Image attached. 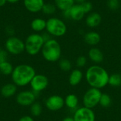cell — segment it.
<instances>
[{
    "label": "cell",
    "mask_w": 121,
    "mask_h": 121,
    "mask_svg": "<svg viewBox=\"0 0 121 121\" xmlns=\"http://www.w3.org/2000/svg\"><path fill=\"white\" fill-rule=\"evenodd\" d=\"M109 74L101 66L93 65L88 68L86 72V79L92 87L101 89L108 84Z\"/></svg>",
    "instance_id": "6da1fadb"
},
{
    "label": "cell",
    "mask_w": 121,
    "mask_h": 121,
    "mask_svg": "<svg viewBox=\"0 0 121 121\" xmlns=\"http://www.w3.org/2000/svg\"><path fill=\"white\" fill-rule=\"evenodd\" d=\"M35 74V70L32 66L26 64H21L13 68L11 76L14 84L17 86H25L30 84Z\"/></svg>",
    "instance_id": "7a4b0ae2"
},
{
    "label": "cell",
    "mask_w": 121,
    "mask_h": 121,
    "mask_svg": "<svg viewBox=\"0 0 121 121\" xmlns=\"http://www.w3.org/2000/svg\"><path fill=\"white\" fill-rule=\"evenodd\" d=\"M43 58L50 62H55L60 60L62 49L60 43L55 39H50L45 42L41 50Z\"/></svg>",
    "instance_id": "3957f363"
},
{
    "label": "cell",
    "mask_w": 121,
    "mask_h": 121,
    "mask_svg": "<svg viewBox=\"0 0 121 121\" xmlns=\"http://www.w3.org/2000/svg\"><path fill=\"white\" fill-rule=\"evenodd\" d=\"M25 43V51L30 55H35L38 54L45 43V40L42 35L39 33H33L29 35Z\"/></svg>",
    "instance_id": "277c9868"
},
{
    "label": "cell",
    "mask_w": 121,
    "mask_h": 121,
    "mask_svg": "<svg viewBox=\"0 0 121 121\" xmlns=\"http://www.w3.org/2000/svg\"><path fill=\"white\" fill-rule=\"evenodd\" d=\"M47 33L55 37L63 36L67 30L66 23L60 18L52 17L46 21Z\"/></svg>",
    "instance_id": "5b68a950"
},
{
    "label": "cell",
    "mask_w": 121,
    "mask_h": 121,
    "mask_svg": "<svg viewBox=\"0 0 121 121\" xmlns=\"http://www.w3.org/2000/svg\"><path fill=\"white\" fill-rule=\"evenodd\" d=\"M101 91L99 89L91 88L86 91L83 97L84 106L92 109L99 104L100 99L101 96Z\"/></svg>",
    "instance_id": "8992f818"
},
{
    "label": "cell",
    "mask_w": 121,
    "mask_h": 121,
    "mask_svg": "<svg viewBox=\"0 0 121 121\" xmlns=\"http://www.w3.org/2000/svg\"><path fill=\"white\" fill-rule=\"evenodd\" d=\"M5 48L9 53L17 55L25 51V43L19 38L12 36L6 40Z\"/></svg>",
    "instance_id": "52a82bcc"
},
{
    "label": "cell",
    "mask_w": 121,
    "mask_h": 121,
    "mask_svg": "<svg viewBox=\"0 0 121 121\" xmlns=\"http://www.w3.org/2000/svg\"><path fill=\"white\" fill-rule=\"evenodd\" d=\"M48 79L43 74H35L30 83V86L33 92L40 93L45 90L48 86Z\"/></svg>",
    "instance_id": "ba28073f"
},
{
    "label": "cell",
    "mask_w": 121,
    "mask_h": 121,
    "mask_svg": "<svg viewBox=\"0 0 121 121\" xmlns=\"http://www.w3.org/2000/svg\"><path fill=\"white\" fill-rule=\"evenodd\" d=\"M35 93L33 91H23L16 95V102L21 106H30L35 102Z\"/></svg>",
    "instance_id": "9c48e42d"
},
{
    "label": "cell",
    "mask_w": 121,
    "mask_h": 121,
    "mask_svg": "<svg viewBox=\"0 0 121 121\" xmlns=\"http://www.w3.org/2000/svg\"><path fill=\"white\" fill-rule=\"evenodd\" d=\"M65 105L64 99L59 95L49 96L45 101L46 108L51 111H57L63 108Z\"/></svg>",
    "instance_id": "30bf717a"
},
{
    "label": "cell",
    "mask_w": 121,
    "mask_h": 121,
    "mask_svg": "<svg viewBox=\"0 0 121 121\" xmlns=\"http://www.w3.org/2000/svg\"><path fill=\"white\" fill-rule=\"evenodd\" d=\"M73 118L74 121H95V114L92 109L84 106L75 111Z\"/></svg>",
    "instance_id": "8fae6325"
},
{
    "label": "cell",
    "mask_w": 121,
    "mask_h": 121,
    "mask_svg": "<svg viewBox=\"0 0 121 121\" xmlns=\"http://www.w3.org/2000/svg\"><path fill=\"white\" fill-rule=\"evenodd\" d=\"M26 9L31 13H38L42 11L45 4L44 0H23Z\"/></svg>",
    "instance_id": "7c38bea8"
},
{
    "label": "cell",
    "mask_w": 121,
    "mask_h": 121,
    "mask_svg": "<svg viewBox=\"0 0 121 121\" xmlns=\"http://www.w3.org/2000/svg\"><path fill=\"white\" fill-rule=\"evenodd\" d=\"M101 21L102 18L100 13L97 12H91L86 16L85 19V23L88 27L94 28L99 26L101 24Z\"/></svg>",
    "instance_id": "4fadbf2b"
},
{
    "label": "cell",
    "mask_w": 121,
    "mask_h": 121,
    "mask_svg": "<svg viewBox=\"0 0 121 121\" xmlns=\"http://www.w3.org/2000/svg\"><path fill=\"white\" fill-rule=\"evenodd\" d=\"M70 19L74 21H81L85 16V12L84 11L81 4H74L71 9H69Z\"/></svg>",
    "instance_id": "5bb4252c"
},
{
    "label": "cell",
    "mask_w": 121,
    "mask_h": 121,
    "mask_svg": "<svg viewBox=\"0 0 121 121\" xmlns=\"http://www.w3.org/2000/svg\"><path fill=\"white\" fill-rule=\"evenodd\" d=\"M84 40L89 45L96 46L101 41V35L96 31H89L84 35Z\"/></svg>",
    "instance_id": "9a60e30c"
},
{
    "label": "cell",
    "mask_w": 121,
    "mask_h": 121,
    "mask_svg": "<svg viewBox=\"0 0 121 121\" xmlns=\"http://www.w3.org/2000/svg\"><path fill=\"white\" fill-rule=\"evenodd\" d=\"M17 86L13 83H8L3 85L1 88V95L4 98H10L16 94Z\"/></svg>",
    "instance_id": "2e32d148"
},
{
    "label": "cell",
    "mask_w": 121,
    "mask_h": 121,
    "mask_svg": "<svg viewBox=\"0 0 121 121\" xmlns=\"http://www.w3.org/2000/svg\"><path fill=\"white\" fill-rule=\"evenodd\" d=\"M89 59L96 64H99L104 61V55L103 52L97 48H91L89 51Z\"/></svg>",
    "instance_id": "e0dca14e"
},
{
    "label": "cell",
    "mask_w": 121,
    "mask_h": 121,
    "mask_svg": "<svg viewBox=\"0 0 121 121\" xmlns=\"http://www.w3.org/2000/svg\"><path fill=\"white\" fill-rule=\"evenodd\" d=\"M30 27L35 32H41L46 29V21L41 18H36L31 21Z\"/></svg>",
    "instance_id": "ac0fdd59"
},
{
    "label": "cell",
    "mask_w": 121,
    "mask_h": 121,
    "mask_svg": "<svg viewBox=\"0 0 121 121\" xmlns=\"http://www.w3.org/2000/svg\"><path fill=\"white\" fill-rule=\"evenodd\" d=\"M82 77H83V74L81 70L74 69L72 71L69 75V82L72 86H77L81 82Z\"/></svg>",
    "instance_id": "d6986e66"
},
{
    "label": "cell",
    "mask_w": 121,
    "mask_h": 121,
    "mask_svg": "<svg viewBox=\"0 0 121 121\" xmlns=\"http://www.w3.org/2000/svg\"><path fill=\"white\" fill-rule=\"evenodd\" d=\"M54 4L57 9L64 11L72 8V6L75 4L74 0H55Z\"/></svg>",
    "instance_id": "ffe728a7"
},
{
    "label": "cell",
    "mask_w": 121,
    "mask_h": 121,
    "mask_svg": "<svg viewBox=\"0 0 121 121\" xmlns=\"http://www.w3.org/2000/svg\"><path fill=\"white\" fill-rule=\"evenodd\" d=\"M79 103V99L77 96L74 94H69L66 96L65 99V104L69 109L75 108Z\"/></svg>",
    "instance_id": "44dd1931"
},
{
    "label": "cell",
    "mask_w": 121,
    "mask_h": 121,
    "mask_svg": "<svg viewBox=\"0 0 121 121\" xmlns=\"http://www.w3.org/2000/svg\"><path fill=\"white\" fill-rule=\"evenodd\" d=\"M13 68L12 65L8 62L7 60L4 62L3 63H1L0 65V71L1 74L6 75V76H9V75H11Z\"/></svg>",
    "instance_id": "7402d4cb"
},
{
    "label": "cell",
    "mask_w": 121,
    "mask_h": 121,
    "mask_svg": "<svg viewBox=\"0 0 121 121\" xmlns=\"http://www.w3.org/2000/svg\"><path fill=\"white\" fill-rule=\"evenodd\" d=\"M30 111L33 117H38L40 116V114L42 113V111H43L42 106L38 102H34L30 106Z\"/></svg>",
    "instance_id": "603a6c76"
},
{
    "label": "cell",
    "mask_w": 121,
    "mask_h": 121,
    "mask_svg": "<svg viewBox=\"0 0 121 121\" xmlns=\"http://www.w3.org/2000/svg\"><path fill=\"white\" fill-rule=\"evenodd\" d=\"M108 84L113 87H119L121 86V75L120 74H113L109 76Z\"/></svg>",
    "instance_id": "cb8c5ba5"
},
{
    "label": "cell",
    "mask_w": 121,
    "mask_h": 121,
    "mask_svg": "<svg viewBox=\"0 0 121 121\" xmlns=\"http://www.w3.org/2000/svg\"><path fill=\"white\" fill-rule=\"evenodd\" d=\"M56 6L55 4L51 3H45V4L43 6L42 11L47 15H52L56 11Z\"/></svg>",
    "instance_id": "d4e9b609"
},
{
    "label": "cell",
    "mask_w": 121,
    "mask_h": 121,
    "mask_svg": "<svg viewBox=\"0 0 121 121\" xmlns=\"http://www.w3.org/2000/svg\"><path fill=\"white\" fill-rule=\"evenodd\" d=\"M111 96L107 94H102L101 99H100V101H99V104L104 107V108H108L111 105Z\"/></svg>",
    "instance_id": "484cf974"
},
{
    "label": "cell",
    "mask_w": 121,
    "mask_h": 121,
    "mask_svg": "<svg viewBox=\"0 0 121 121\" xmlns=\"http://www.w3.org/2000/svg\"><path fill=\"white\" fill-rule=\"evenodd\" d=\"M59 67L64 72H69L72 69V63L67 59H61L59 61Z\"/></svg>",
    "instance_id": "4316f807"
},
{
    "label": "cell",
    "mask_w": 121,
    "mask_h": 121,
    "mask_svg": "<svg viewBox=\"0 0 121 121\" xmlns=\"http://www.w3.org/2000/svg\"><path fill=\"white\" fill-rule=\"evenodd\" d=\"M108 7L112 11H116L120 7V2L118 0H108Z\"/></svg>",
    "instance_id": "83f0119b"
},
{
    "label": "cell",
    "mask_w": 121,
    "mask_h": 121,
    "mask_svg": "<svg viewBox=\"0 0 121 121\" xmlns=\"http://www.w3.org/2000/svg\"><path fill=\"white\" fill-rule=\"evenodd\" d=\"M81 6H82V9H83V10H84V11L85 12L86 14L91 13V11L93 9V4L90 1H86L85 2H84L83 4H82Z\"/></svg>",
    "instance_id": "f1b7e54d"
},
{
    "label": "cell",
    "mask_w": 121,
    "mask_h": 121,
    "mask_svg": "<svg viewBox=\"0 0 121 121\" xmlns=\"http://www.w3.org/2000/svg\"><path fill=\"white\" fill-rule=\"evenodd\" d=\"M86 62H87V59H86V57L85 56H83V55L78 57L77 60H76L77 66L79 67H84L86 65Z\"/></svg>",
    "instance_id": "f546056e"
},
{
    "label": "cell",
    "mask_w": 121,
    "mask_h": 121,
    "mask_svg": "<svg viewBox=\"0 0 121 121\" xmlns=\"http://www.w3.org/2000/svg\"><path fill=\"white\" fill-rule=\"evenodd\" d=\"M6 57H7V54L6 52H5L4 50H1L0 52V65L1 63H3L4 62L6 61Z\"/></svg>",
    "instance_id": "4dcf8cb0"
},
{
    "label": "cell",
    "mask_w": 121,
    "mask_h": 121,
    "mask_svg": "<svg viewBox=\"0 0 121 121\" xmlns=\"http://www.w3.org/2000/svg\"><path fill=\"white\" fill-rule=\"evenodd\" d=\"M18 121H34L33 116H23L20 118Z\"/></svg>",
    "instance_id": "1f68e13d"
},
{
    "label": "cell",
    "mask_w": 121,
    "mask_h": 121,
    "mask_svg": "<svg viewBox=\"0 0 121 121\" xmlns=\"http://www.w3.org/2000/svg\"><path fill=\"white\" fill-rule=\"evenodd\" d=\"M87 0H74V2L77 4H83L84 2H85Z\"/></svg>",
    "instance_id": "d6a6232c"
},
{
    "label": "cell",
    "mask_w": 121,
    "mask_h": 121,
    "mask_svg": "<svg viewBox=\"0 0 121 121\" xmlns=\"http://www.w3.org/2000/svg\"><path fill=\"white\" fill-rule=\"evenodd\" d=\"M62 121H74L73 118H71V117H66Z\"/></svg>",
    "instance_id": "836d02e7"
},
{
    "label": "cell",
    "mask_w": 121,
    "mask_h": 121,
    "mask_svg": "<svg viewBox=\"0 0 121 121\" xmlns=\"http://www.w3.org/2000/svg\"><path fill=\"white\" fill-rule=\"evenodd\" d=\"M6 2H7L6 0H0V7L4 6L6 4Z\"/></svg>",
    "instance_id": "e575fe53"
},
{
    "label": "cell",
    "mask_w": 121,
    "mask_h": 121,
    "mask_svg": "<svg viewBox=\"0 0 121 121\" xmlns=\"http://www.w3.org/2000/svg\"><path fill=\"white\" fill-rule=\"evenodd\" d=\"M20 0H6L7 2H9V3H16L18 1H19Z\"/></svg>",
    "instance_id": "d590c367"
},
{
    "label": "cell",
    "mask_w": 121,
    "mask_h": 121,
    "mask_svg": "<svg viewBox=\"0 0 121 121\" xmlns=\"http://www.w3.org/2000/svg\"><path fill=\"white\" fill-rule=\"evenodd\" d=\"M1 50H2V49H1V47H0V52H1Z\"/></svg>",
    "instance_id": "8d00e7d4"
},
{
    "label": "cell",
    "mask_w": 121,
    "mask_h": 121,
    "mask_svg": "<svg viewBox=\"0 0 121 121\" xmlns=\"http://www.w3.org/2000/svg\"><path fill=\"white\" fill-rule=\"evenodd\" d=\"M1 71H0V76H1Z\"/></svg>",
    "instance_id": "74e56055"
}]
</instances>
